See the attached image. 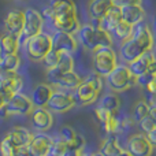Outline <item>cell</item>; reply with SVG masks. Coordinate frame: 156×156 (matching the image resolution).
Wrapping results in <instances>:
<instances>
[{
  "instance_id": "cell-49",
  "label": "cell",
  "mask_w": 156,
  "mask_h": 156,
  "mask_svg": "<svg viewBox=\"0 0 156 156\" xmlns=\"http://www.w3.org/2000/svg\"><path fill=\"white\" fill-rule=\"evenodd\" d=\"M16 156H32V155L29 154V151L26 148H21L18 151V154H16Z\"/></svg>"
},
{
  "instance_id": "cell-23",
  "label": "cell",
  "mask_w": 156,
  "mask_h": 156,
  "mask_svg": "<svg viewBox=\"0 0 156 156\" xmlns=\"http://www.w3.org/2000/svg\"><path fill=\"white\" fill-rule=\"evenodd\" d=\"M19 47L21 45H19L18 36L12 34L10 32H3L0 34V56L2 55L18 54Z\"/></svg>"
},
{
  "instance_id": "cell-30",
  "label": "cell",
  "mask_w": 156,
  "mask_h": 156,
  "mask_svg": "<svg viewBox=\"0 0 156 156\" xmlns=\"http://www.w3.org/2000/svg\"><path fill=\"white\" fill-rule=\"evenodd\" d=\"M132 33H133V25L127 23V22H125V21H121L114 27L111 36H114L115 38H118V40H121L122 43H123V41L129 40V38L132 37Z\"/></svg>"
},
{
  "instance_id": "cell-38",
  "label": "cell",
  "mask_w": 156,
  "mask_h": 156,
  "mask_svg": "<svg viewBox=\"0 0 156 156\" xmlns=\"http://www.w3.org/2000/svg\"><path fill=\"white\" fill-rule=\"evenodd\" d=\"M77 132L73 129L71 126H67V125H65V126L60 127L59 130V136L58 137L60 138V140H63L66 143V145H67L69 143H71V141L74 140V137H76Z\"/></svg>"
},
{
  "instance_id": "cell-10",
  "label": "cell",
  "mask_w": 156,
  "mask_h": 156,
  "mask_svg": "<svg viewBox=\"0 0 156 156\" xmlns=\"http://www.w3.org/2000/svg\"><path fill=\"white\" fill-rule=\"evenodd\" d=\"M51 38H52V49H56L58 52H66V54L73 55L78 48L77 38L70 33L55 30L54 34H51Z\"/></svg>"
},
{
  "instance_id": "cell-17",
  "label": "cell",
  "mask_w": 156,
  "mask_h": 156,
  "mask_svg": "<svg viewBox=\"0 0 156 156\" xmlns=\"http://www.w3.org/2000/svg\"><path fill=\"white\" fill-rule=\"evenodd\" d=\"M51 144H52V137L48 134H44L41 132L38 134H33L26 149L32 156H47Z\"/></svg>"
},
{
  "instance_id": "cell-12",
  "label": "cell",
  "mask_w": 156,
  "mask_h": 156,
  "mask_svg": "<svg viewBox=\"0 0 156 156\" xmlns=\"http://www.w3.org/2000/svg\"><path fill=\"white\" fill-rule=\"evenodd\" d=\"M127 67H129L130 73L134 77L141 76V74L147 73V71H154V73H156V60H155L154 54L151 51L144 52L136 60L127 63Z\"/></svg>"
},
{
  "instance_id": "cell-13",
  "label": "cell",
  "mask_w": 156,
  "mask_h": 156,
  "mask_svg": "<svg viewBox=\"0 0 156 156\" xmlns=\"http://www.w3.org/2000/svg\"><path fill=\"white\" fill-rule=\"evenodd\" d=\"M94 119L97 123L103 127L107 134H116L118 132V123H119V116H116V112H108V111L103 110L101 107H94L93 110Z\"/></svg>"
},
{
  "instance_id": "cell-8",
  "label": "cell",
  "mask_w": 156,
  "mask_h": 156,
  "mask_svg": "<svg viewBox=\"0 0 156 156\" xmlns=\"http://www.w3.org/2000/svg\"><path fill=\"white\" fill-rule=\"evenodd\" d=\"M74 100L71 97V93H66L63 90H55L52 92L51 97H49L48 103H47L45 108L49 110L51 112H67L74 107Z\"/></svg>"
},
{
  "instance_id": "cell-15",
  "label": "cell",
  "mask_w": 156,
  "mask_h": 156,
  "mask_svg": "<svg viewBox=\"0 0 156 156\" xmlns=\"http://www.w3.org/2000/svg\"><path fill=\"white\" fill-rule=\"evenodd\" d=\"M29 115L32 116V125L38 132H47L54 125V116L45 107H34Z\"/></svg>"
},
{
  "instance_id": "cell-28",
  "label": "cell",
  "mask_w": 156,
  "mask_h": 156,
  "mask_svg": "<svg viewBox=\"0 0 156 156\" xmlns=\"http://www.w3.org/2000/svg\"><path fill=\"white\" fill-rule=\"evenodd\" d=\"M121 149L122 147L119 144L118 137L115 134H108V137L103 141L99 154L101 156H116L121 152Z\"/></svg>"
},
{
  "instance_id": "cell-19",
  "label": "cell",
  "mask_w": 156,
  "mask_h": 156,
  "mask_svg": "<svg viewBox=\"0 0 156 156\" xmlns=\"http://www.w3.org/2000/svg\"><path fill=\"white\" fill-rule=\"evenodd\" d=\"M4 27L5 32H10L12 34L18 36L22 32V27H23V11L18 10V8L8 11V14L4 18Z\"/></svg>"
},
{
  "instance_id": "cell-36",
  "label": "cell",
  "mask_w": 156,
  "mask_h": 156,
  "mask_svg": "<svg viewBox=\"0 0 156 156\" xmlns=\"http://www.w3.org/2000/svg\"><path fill=\"white\" fill-rule=\"evenodd\" d=\"M59 59H60V52H58L56 49H51V51H49L48 54L43 58V60H41V62H43L44 67H45L47 70H49V69L55 67V66L58 65Z\"/></svg>"
},
{
  "instance_id": "cell-9",
  "label": "cell",
  "mask_w": 156,
  "mask_h": 156,
  "mask_svg": "<svg viewBox=\"0 0 156 156\" xmlns=\"http://www.w3.org/2000/svg\"><path fill=\"white\" fill-rule=\"evenodd\" d=\"M132 38L144 52L151 51L154 47V34L151 32V27L148 26L145 21H141L138 23H136L133 26V33H132Z\"/></svg>"
},
{
  "instance_id": "cell-6",
  "label": "cell",
  "mask_w": 156,
  "mask_h": 156,
  "mask_svg": "<svg viewBox=\"0 0 156 156\" xmlns=\"http://www.w3.org/2000/svg\"><path fill=\"white\" fill-rule=\"evenodd\" d=\"M3 107H4L7 115L10 116V115H29L32 112V110L34 108V105H33L29 96L18 92V93L12 94L4 103Z\"/></svg>"
},
{
  "instance_id": "cell-27",
  "label": "cell",
  "mask_w": 156,
  "mask_h": 156,
  "mask_svg": "<svg viewBox=\"0 0 156 156\" xmlns=\"http://www.w3.org/2000/svg\"><path fill=\"white\" fill-rule=\"evenodd\" d=\"M121 21H122L121 8L112 5V7L108 10V12L105 14L104 16H103V19H101V27L104 30H107L108 33H112L114 27H115Z\"/></svg>"
},
{
  "instance_id": "cell-35",
  "label": "cell",
  "mask_w": 156,
  "mask_h": 156,
  "mask_svg": "<svg viewBox=\"0 0 156 156\" xmlns=\"http://www.w3.org/2000/svg\"><path fill=\"white\" fill-rule=\"evenodd\" d=\"M66 149V143L59 137H52V144L48 149L47 156H62L63 151Z\"/></svg>"
},
{
  "instance_id": "cell-22",
  "label": "cell",
  "mask_w": 156,
  "mask_h": 156,
  "mask_svg": "<svg viewBox=\"0 0 156 156\" xmlns=\"http://www.w3.org/2000/svg\"><path fill=\"white\" fill-rule=\"evenodd\" d=\"M52 92H54V88L49 83H40V85H37L33 89L32 96H30L33 105L34 107H45Z\"/></svg>"
},
{
  "instance_id": "cell-14",
  "label": "cell",
  "mask_w": 156,
  "mask_h": 156,
  "mask_svg": "<svg viewBox=\"0 0 156 156\" xmlns=\"http://www.w3.org/2000/svg\"><path fill=\"white\" fill-rule=\"evenodd\" d=\"M52 25L56 30L60 32H66L74 34L80 29V19L77 16V12H62L56 14L52 19Z\"/></svg>"
},
{
  "instance_id": "cell-26",
  "label": "cell",
  "mask_w": 156,
  "mask_h": 156,
  "mask_svg": "<svg viewBox=\"0 0 156 156\" xmlns=\"http://www.w3.org/2000/svg\"><path fill=\"white\" fill-rule=\"evenodd\" d=\"M112 0H90L89 3V15L90 18L103 19V16L112 7Z\"/></svg>"
},
{
  "instance_id": "cell-25",
  "label": "cell",
  "mask_w": 156,
  "mask_h": 156,
  "mask_svg": "<svg viewBox=\"0 0 156 156\" xmlns=\"http://www.w3.org/2000/svg\"><path fill=\"white\" fill-rule=\"evenodd\" d=\"M143 54H144V51L132 40V38H129V40H126V41L122 43V45H121V56H122V59H123L125 62H127V63L133 62V60H136L138 56H141Z\"/></svg>"
},
{
  "instance_id": "cell-41",
  "label": "cell",
  "mask_w": 156,
  "mask_h": 156,
  "mask_svg": "<svg viewBox=\"0 0 156 156\" xmlns=\"http://www.w3.org/2000/svg\"><path fill=\"white\" fill-rule=\"evenodd\" d=\"M136 122L133 121L132 116H123V118H119V123H118V132H127L134 126Z\"/></svg>"
},
{
  "instance_id": "cell-43",
  "label": "cell",
  "mask_w": 156,
  "mask_h": 156,
  "mask_svg": "<svg viewBox=\"0 0 156 156\" xmlns=\"http://www.w3.org/2000/svg\"><path fill=\"white\" fill-rule=\"evenodd\" d=\"M41 16H43V19L44 21H51L52 22V19H54V16H55V11H54V8L51 7V5H44L43 7V10H41Z\"/></svg>"
},
{
  "instance_id": "cell-29",
  "label": "cell",
  "mask_w": 156,
  "mask_h": 156,
  "mask_svg": "<svg viewBox=\"0 0 156 156\" xmlns=\"http://www.w3.org/2000/svg\"><path fill=\"white\" fill-rule=\"evenodd\" d=\"M99 107H101L103 110L108 111V112H118L119 107H121V99L116 93L111 92V93H107L101 97Z\"/></svg>"
},
{
  "instance_id": "cell-5",
  "label": "cell",
  "mask_w": 156,
  "mask_h": 156,
  "mask_svg": "<svg viewBox=\"0 0 156 156\" xmlns=\"http://www.w3.org/2000/svg\"><path fill=\"white\" fill-rule=\"evenodd\" d=\"M44 27V19L41 14L34 8H27L23 11V27L22 32L18 34L19 45H23L27 41V38L38 34L43 32Z\"/></svg>"
},
{
  "instance_id": "cell-21",
  "label": "cell",
  "mask_w": 156,
  "mask_h": 156,
  "mask_svg": "<svg viewBox=\"0 0 156 156\" xmlns=\"http://www.w3.org/2000/svg\"><path fill=\"white\" fill-rule=\"evenodd\" d=\"M121 15H122V21L134 26L136 23L144 21V18H145V10L140 4L126 5V7L121 8Z\"/></svg>"
},
{
  "instance_id": "cell-31",
  "label": "cell",
  "mask_w": 156,
  "mask_h": 156,
  "mask_svg": "<svg viewBox=\"0 0 156 156\" xmlns=\"http://www.w3.org/2000/svg\"><path fill=\"white\" fill-rule=\"evenodd\" d=\"M0 66L5 69L7 71H12L16 73L21 66V58L18 54H11V55H2L0 56Z\"/></svg>"
},
{
  "instance_id": "cell-3",
  "label": "cell",
  "mask_w": 156,
  "mask_h": 156,
  "mask_svg": "<svg viewBox=\"0 0 156 156\" xmlns=\"http://www.w3.org/2000/svg\"><path fill=\"white\" fill-rule=\"evenodd\" d=\"M26 49V56L33 62H41L43 58L52 49V38L48 33H38L33 37L27 38L23 44Z\"/></svg>"
},
{
  "instance_id": "cell-39",
  "label": "cell",
  "mask_w": 156,
  "mask_h": 156,
  "mask_svg": "<svg viewBox=\"0 0 156 156\" xmlns=\"http://www.w3.org/2000/svg\"><path fill=\"white\" fill-rule=\"evenodd\" d=\"M85 81L90 83V85L93 86V88L96 89L97 92H101V90H103V86H104V81H103V77H100L99 74H96V73L89 74V76L85 78Z\"/></svg>"
},
{
  "instance_id": "cell-18",
  "label": "cell",
  "mask_w": 156,
  "mask_h": 156,
  "mask_svg": "<svg viewBox=\"0 0 156 156\" xmlns=\"http://www.w3.org/2000/svg\"><path fill=\"white\" fill-rule=\"evenodd\" d=\"M22 86H23V78L18 73H15L11 78L0 82V96L3 97L4 101H7L12 94L22 90Z\"/></svg>"
},
{
  "instance_id": "cell-42",
  "label": "cell",
  "mask_w": 156,
  "mask_h": 156,
  "mask_svg": "<svg viewBox=\"0 0 156 156\" xmlns=\"http://www.w3.org/2000/svg\"><path fill=\"white\" fill-rule=\"evenodd\" d=\"M66 147H70V148H74V149H78V151H82L85 148V138H83L82 134H76L74 140L71 143H69Z\"/></svg>"
},
{
  "instance_id": "cell-32",
  "label": "cell",
  "mask_w": 156,
  "mask_h": 156,
  "mask_svg": "<svg viewBox=\"0 0 156 156\" xmlns=\"http://www.w3.org/2000/svg\"><path fill=\"white\" fill-rule=\"evenodd\" d=\"M49 5L54 8L55 15L62 12H77V5L73 0H51Z\"/></svg>"
},
{
  "instance_id": "cell-24",
  "label": "cell",
  "mask_w": 156,
  "mask_h": 156,
  "mask_svg": "<svg viewBox=\"0 0 156 156\" xmlns=\"http://www.w3.org/2000/svg\"><path fill=\"white\" fill-rule=\"evenodd\" d=\"M71 70H74L73 55L66 54V52H60V59H59V62H58V65L47 71V80H51V78L55 77L56 74L66 73V71H71Z\"/></svg>"
},
{
  "instance_id": "cell-45",
  "label": "cell",
  "mask_w": 156,
  "mask_h": 156,
  "mask_svg": "<svg viewBox=\"0 0 156 156\" xmlns=\"http://www.w3.org/2000/svg\"><path fill=\"white\" fill-rule=\"evenodd\" d=\"M18 73V71H16ZM15 73H12V71H7L5 69H3L2 66H0V82H3V81L8 80V78H11Z\"/></svg>"
},
{
  "instance_id": "cell-11",
  "label": "cell",
  "mask_w": 156,
  "mask_h": 156,
  "mask_svg": "<svg viewBox=\"0 0 156 156\" xmlns=\"http://www.w3.org/2000/svg\"><path fill=\"white\" fill-rule=\"evenodd\" d=\"M99 93L100 92H97L90 83L86 82L85 80H82L80 85L73 90L71 97H73L76 105H88L96 101Z\"/></svg>"
},
{
  "instance_id": "cell-50",
  "label": "cell",
  "mask_w": 156,
  "mask_h": 156,
  "mask_svg": "<svg viewBox=\"0 0 156 156\" xmlns=\"http://www.w3.org/2000/svg\"><path fill=\"white\" fill-rule=\"evenodd\" d=\"M116 156H132V155H130L129 152L126 151V149H123V148H122V149H121V152H119V154L116 155Z\"/></svg>"
},
{
  "instance_id": "cell-4",
  "label": "cell",
  "mask_w": 156,
  "mask_h": 156,
  "mask_svg": "<svg viewBox=\"0 0 156 156\" xmlns=\"http://www.w3.org/2000/svg\"><path fill=\"white\" fill-rule=\"evenodd\" d=\"M105 82L112 92H125L136 85V77L130 73L126 65H116L114 70L105 76Z\"/></svg>"
},
{
  "instance_id": "cell-48",
  "label": "cell",
  "mask_w": 156,
  "mask_h": 156,
  "mask_svg": "<svg viewBox=\"0 0 156 156\" xmlns=\"http://www.w3.org/2000/svg\"><path fill=\"white\" fill-rule=\"evenodd\" d=\"M145 90L148 92V94H155V92H156V80L151 81V82L145 86Z\"/></svg>"
},
{
  "instance_id": "cell-33",
  "label": "cell",
  "mask_w": 156,
  "mask_h": 156,
  "mask_svg": "<svg viewBox=\"0 0 156 156\" xmlns=\"http://www.w3.org/2000/svg\"><path fill=\"white\" fill-rule=\"evenodd\" d=\"M19 149L8 140L7 136L0 140V156H16Z\"/></svg>"
},
{
  "instance_id": "cell-7",
  "label": "cell",
  "mask_w": 156,
  "mask_h": 156,
  "mask_svg": "<svg viewBox=\"0 0 156 156\" xmlns=\"http://www.w3.org/2000/svg\"><path fill=\"white\" fill-rule=\"evenodd\" d=\"M126 151L132 156H152L154 145L148 141L144 133L132 134L127 140Z\"/></svg>"
},
{
  "instance_id": "cell-46",
  "label": "cell",
  "mask_w": 156,
  "mask_h": 156,
  "mask_svg": "<svg viewBox=\"0 0 156 156\" xmlns=\"http://www.w3.org/2000/svg\"><path fill=\"white\" fill-rule=\"evenodd\" d=\"M82 151H78V149H74V148H70V147H66V149L63 151L62 156H80Z\"/></svg>"
},
{
  "instance_id": "cell-47",
  "label": "cell",
  "mask_w": 156,
  "mask_h": 156,
  "mask_svg": "<svg viewBox=\"0 0 156 156\" xmlns=\"http://www.w3.org/2000/svg\"><path fill=\"white\" fill-rule=\"evenodd\" d=\"M145 137L148 138V141L152 144V145L155 147V144H156V129L155 130H151V132H148V133H145Z\"/></svg>"
},
{
  "instance_id": "cell-37",
  "label": "cell",
  "mask_w": 156,
  "mask_h": 156,
  "mask_svg": "<svg viewBox=\"0 0 156 156\" xmlns=\"http://www.w3.org/2000/svg\"><path fill=\"white\" fill-rule=\"evenodd\" d=\"M137 123H138V126H140L141 132H143L144 134H145V133H148V132H151V130L156 129V118L151 116L149 114L147 116H144L141 121H138Z\"/></svg>"
},
{
  "instance_id": "cell-16",
  "label": "cell",
  "mask_w": 156,
  "mask_h": 156,
  "mask_svg": "<svg viewBox=\"0 0 156 156\" xmlns=\"http://www.w3.org/2000/svg\"><path fill=\"white\" fill-rule=\"evenodd\" d=\"M81 81H82V78L78 76L74 70H71V71H66V73L56 74L51 80H48V82L49 85H55L60 89H65V90H74L81 83Z\"/></svg>"
},
{
  "instance_id": "cell-44",
  "label": "cell",
  "mask_w": 156,
  "mask_h": 156,
  "mask_svg": "<svg viewBox=\"0 0 156 156\" xmlns=\"http://www.w3.org/2000/svg\"><path fill=\"white\" fill-rule=\"evenodd\" d=\"M112 4L118 8L126 7V5H132V4H143V0H112Z\"/></svg>"
},
{
  "instance_id": "cell-2",
  "label": "cell",
  "mask_w": 156,
  "mask_h": 156,
  "mask_svg": "<svg viewBox=\"0 0 156 156\" xmlns=\"http://www.w3.org/2000/svg\"><path fill=\"white\" fill-rule=\"evenodd\" d=\"M118 65V56L112 47H101L93 51L92 56V67L96 74L100 77H105L114 70V67Z\"/></svg>"
},
{
  "instance_id": "cell-52",
  "label": "cell",
  "mask_w": 156,
  "mask_h": 156,
  "mask_svg": "<svg viewBox=\"0 0 156 156\" xmlns=\"http://www.w3.org/2000/svg\"><path fill=\"white\" fill-rule=\"evenodd\" d=\"M4 103H5V101H4V100H3V97L0 96V108H2L3 105H4Z\"/></svg>"
},
{
  "instance_id": "cell-51",
  "label": "cell",
  "mask_w": 156,
  "mask_h": 156,
  "mask_svg": "<svg viewBox=\"0 0 156 156\" xmlns=\"http://www.w3.org/2000/svg\"><path fill=\"white\" fill-rule=\"evenodd\" d=\"M80 156H101L97 152V154H88V152H81V155Z\"/></svg>"
},
{
  "instance_id": "cell-20",
  "label": "cell",
  "mask_w": 156,
  "mask_h": 156,
  "mask_svg": "<svg viewBox=\"0 0 156 156\" xmlns=\"http://www.w3.org/2000/svg\"><path fill=\"white\" fill-rule=\"evenodd\" d=\"M5 136H7L8 140H10L16 148L21 149V148H26V147L29 145L30 140H32V137H33V133L30 132L29 129H26V127L18 126V127H14L12 130H10Z\"/></svg>"
},
{
  "instance_id": "cell-34",
  "label": "cell",
  "mask_w": 156,
  "mask_h": 156,
  "mask_svg": "<svg viewBox=\"0 0 156 156\" xmlns=\"http://www.w3.org/2000/svg\"><path fill=\"white\" fill-rule=\"evenodd\" d=\"M149 114V105L148 103H147V100H140V101L136 104L134 110H133V121L134 122H138L141 121V119L144 118V116H147Z\"/></svg>"
},
{
  "instance_id": "cell-40",
  "label": "cell",
  "mask_w": 156,
  "mask_h": 156,
  "mask_svg": "<svg viewBox=\"0 0 156 156\" xmlns=\"http://www.w3.org/2000/svg\"><path fill=\"white\" fill-rule=\"evenodd\" d=\"M154 80H156V73H154V71H147V73L136 77V83H138L140 86L145 88V86Z\"/></svg>"
},
{
  "instance_id": "cell-1",
  "label": "cell",
  "mask_w": 156,
  "mask_h": 156,
  "mask_svg": "<svg viewBox=\"0 0 156 156\" xmlns=\"http://www.w3.org/2000/svg\"><path fill=\"white\" fill-rule=\"evenodd\" d=\"M77 41H80L83 48L92 52L101 47H112L111 33H108L103 27H93L89 23L80 26L77 32Z\"/></svg>"
}]
</instances>
